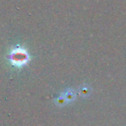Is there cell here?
Listing matches in <instances>:
<instances>
[{
    "instance_id": "obj_1",
    "label": "cell",
    "mask_w": 126,
    "mask_h": 126,
    "mask_svg": "<svg viewBox=\"0 0 126 126\" xmlns=\"http://www.w3.org/2000/svg\"><path fill=\"white\" fill-rule=\"evenodd\" d=\"M29 60V55L27 54V52L23 48H15L14 50L11 52V61L13 65L20 66L24 65L25 63L28 61Z\"/></svg>"
}]
</instances>
